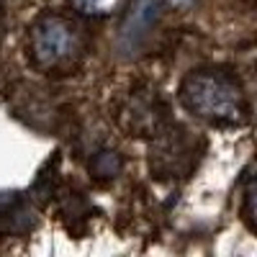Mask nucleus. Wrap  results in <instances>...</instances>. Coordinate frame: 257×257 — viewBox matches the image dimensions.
Segmentation results:
<instances>
[{
    "instance_id": "obj_4",
    "label": "nucleus",
    "mask_w": 257,
    "mask_h": 257,
    "mask_svg": "<svg viewBox=\"0 0 257 257\" xmlns=\"http://www.w3.org/2000/svg\"><path fill=\"white\" fill-rule=\"evenodd\" d=\"M167 123V105L155 90L128 93L118 108V126L128 137H157Z\"/></svg>"
},
{
    "instance_id": "obj_5",
    "label": "nucleus",
    "mask_w": 257,
    "mask_h": 257,
    "mask_svg": "<svg viewBox=\"0 0 257 257\" xmlns=\"http://www.w3.org/2000/svg\"><path fill=\"white\" fill-rule=\"evenodd\" d=\"M157 21V3L155 0H134L132 13L126 16L123 26H121V44L126 49H134L139 41L152 31Z\"/></svg>"
},
{
    "instance_id": "obj_1",
    "label": "nucleus",
    "mask_w": 257,
    "mask_h": 257,
    "mask_svg": "<svg viewBox=\"0 0 257 257\" xmlns=\"http://www.w3.org/2000/svg\"><path fill=\"white\" fill-rule=\"evenodd\" d=\"M183 105L213 126H242L247 121V98L237 77L224 70L190 72L180 85Z\"/></svg>"
},
{
    "instance_id": "obj_3",
    "label": "nucleus",
    "mask_w": 257,
    "mask_h": 257,
    "mask_svg": "<svg viewBox=\"0 0 257 257\" xmlns=\"http://www.w3.org/2000/svg\"><path fill=\"white\" fill-rule=\"evenodd\" d=\"M149 149V167L160 180H180L188 178L198 167L203 142L183 126H165L157 137H152Z\"/></svg>"
},
{
    "instance_id": "obj_9",
    "label": "nucleus",
    "mask_w": 257,
    "mask_h": 257,
    "mask_svg": "<svg viewBox=\"0 0 257 257\" xmlns=\"http://www.w3.org/2000/svg\"><path fill=\"white\" fill-rule=\"evenodd\" d=\"M167 3H173V6H188V3H193V0H167Z\"/></svg>"
},
{
    "instance_id": "obj_8",
    "label": "nucleus",
    "mask_w": 257,
    "mask_h": 257,
    "mask_svg": "<svg viewBox=\"0 0 257 257\" xmlns=\"http://www.w3.org/2000/svg\"><path fill=\"white\" fill-rule=\"evenodd\" d=\"M242 216L249 229H254V180H252V167L244 173V190H242Z\"/></svg>"
},
{
    "instance_id": "obj_7",
    "label": "nucleus",
    "mask_w": 257,
    "mask_h": 257,
    "mask_svg": "<svg viewBox=\"0 0 257 257\" xmlns=\"http://www.w3.org/2000/svg\"><path fill=\"white\" fill-rule=\"evenodd\" d=\"M70 6L82 16L105 18V16H113L116 11H121L123 0H70Z\"/></svg>"
},
{
    "instance_id": "obj_2",
    "label": "nucleus",
    "mask_w": 257,
    "mask_h": 257,
    "mask_svg": "<svg viewBox=\"0 0 257 257\" xmlns=\"http://www.w3.org/2000/svg\"><path fill=\"white\" fill-rule=\"evenodd\" d=\"M88 49L85 29L62 13L41 16L29 31V54L34 67L47 75H67L80 67Z\"/></svg>"
},
{
    "instance_id": "obj_6",
    "label": "nucleus",
    "mask_w": 257,
    "mask_h": 257,
    "mask_svg": "<svg viewBox=\"0 0 257 257\" xmlns=\"http://www.w3.org/2000/svg\"><path fill=\"white\" fill-rule=\"evenodd\" d=\"M121 155L118 152H111V149H103V152H98L90 162V173L98 178V180H111L121 173Z\"/></svg>"
},
{
    "instance_id": "obj_10",
    "label": "nucleus",
    "mask_w": 257,
    "mask_h": 257,
    "mask_svg": "<svg viewBox=\"0 0 257 257\" xmlns=\"http://www.w3.org/2000/svg\"><path fill=\"white\" fill-rule=\"evenodd\" d=\"M3 31H6L3 29V16H0V41H3Z\"/></svg>"
}]
</instances>
